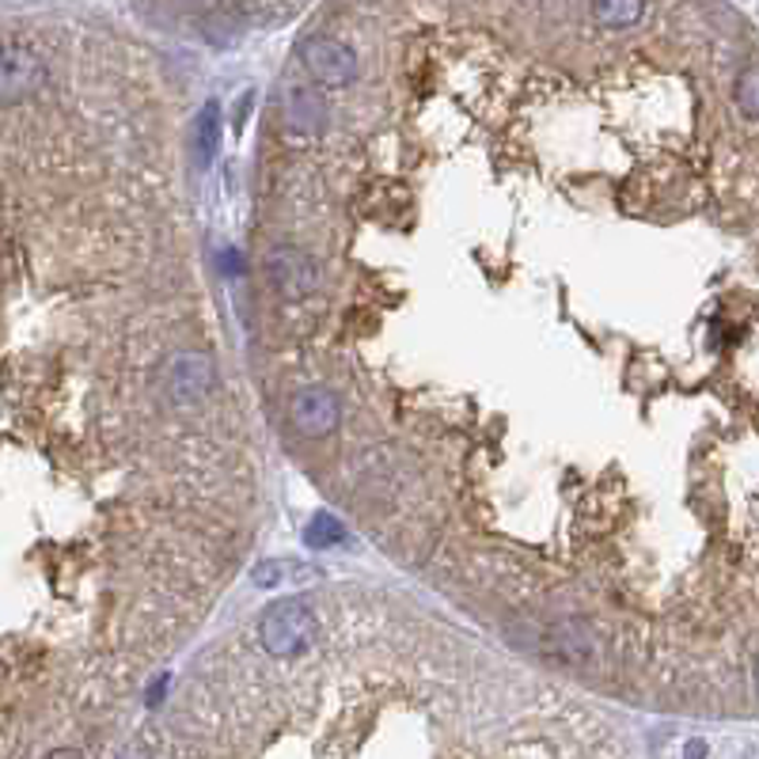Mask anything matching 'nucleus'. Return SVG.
I'll use <instances>...</instances> for the list:
<instances>
[{"label": "nucleus", "mask_w": 759, "mask_h": 759, "mask_svg": "<svg viewBox=\"0 0 759 759\" xmlns=\"http://www.w3.org/2000/svg\"><path fill=\"white\" fill-rule=\"evenodd\" d=\"M258 638L270 657H296L316 638V616L301 600H274L258 619Z\"/></svg>", "instance_id": "obj_1"}, {"label": "nucleus", "mask_w": 759, "mask_h": 759, "mask_svg": "<svg viewBox=\"0 0 759 759\" xmlns=\"http://www.w3.org/2000/svg\"><path fill=\"white\" fill-rule=\"evenodd\" d=\"M46 84V65L30 46L0 35V103H23Z\"/></svg>", "instance_id": "obj_2"}, {"label": "nucleus", "mask_w": 759, "mask_h": 759, "mask_svg": "<svg viewBox=\"0 0 759 759\" xmlns=\"http://www.w3.org/2000/svg\"><path fill=\"white\" fill-rule=\"evenodd\" d=\"M301 61L312 73V80L327 84V88H346L357 80V53L346 42L327 35H312L301 42Z\"/></svg>", "instance_id": "obj_3"}, {"label": "nucleus", "mask_w": 759, "mask_h": 759, "mask_svg": "<svg viewBox=\"0 0 759 759\" xmlns=\"http://www.w3.org/2000/svg\"><path fill=\"white\" fill-rule=\"evenodd\" d=\"M266 278L286 301H308L319 289V263L301 248H274L266 255Z\"/></svg>", "instance_id": "obj_4"}, {"label": "nucleus", "mask_w": 759, "mask_h": 759, "mask_svg": "<svg viewBox=\"0 0 759 759\" xmlns=\"http://www.w3.org/2000/svg\"><path fill=\"white\" fill-rule=\"evenodd\" d=\"M289 418L304 437H331L342 421V403L334 399V391L312 383L289 399Z\"/></svg>", "instance_id": "obj_5"}, {"label": "nucleus", "mask_w": 759, "mask_h": 759, "mask_svg": "<svg viewBox=\"0 0 759 759\" xmlns=\"http://www.w3.org/2000/svg\"><path fill=\"white\" fill-rule=\"evenodd\" d=\"M327 106L319 99V91H312V84H289L286 106H281V126L293 144H312L324 134Z\"/></svg>", "instance_id": "obj_6"}, {"label": "nucleus", "mask_w": 759, "mask_h": 759, "mask_svg": "<svg viewBox=\"0 0 759 759\" xmlns=\"http://www.w3.org/2000/svg\"><path fill=\"white\" fill-rule=\"evenodd\" d=\"M213 383H217V369L198 350H182L167 365V395H172L175 406H190L198 399H205L213 391Z\"/></svg>", "instance_id": "obj_7"}, {"label": "nucleus", "mask_w": 759, "mask_h": 759, "mask_svg": "<svg viewBox=\"0 0 759 759\" xmlns=\"http://www.w3.org/2000/svg\"><path fill=\"white\" fill-rule=\"evenodd\" d=\"M593 20L600 27H634L646 15V0H589Z\"/></svg>", "instance_id": "obj_8"}, {"label": "nucleus", "mask_w": 759, "mask_h": 759, "mask_svg": "<svg viewBox=\"0 0 759 759\" xmlns=\"http://www.w3.org/2000/svg\"><path fill=\"white\" fill-rule=\"evenodd\" d=\"M217 141H220V111H217V103H205L202 114H198V122H194L198 167H210V164H213V152H217Z\"/></svg>", "instance_id": "obj_9"}, {"label": "nucleus", "mask_w": 759, "mask_h": 759, "mask_svg": "<svg viewBox=\"0 0 759 759\" xmlns=\"http://www.w3.org/2000/svg\"><path fill=\"white\" fill-rule=\"evenodd\" d=\"M304 540H308V547H334V543L342 540V524L331 517V513H316Z\"/></svg>", "instance_id": "obj_10"}, {"label": "nucleus", "mask_w": 759, "mask_h": 759, "mask_svg": "<svg viewBox=\"0 0 759 759\" xmlns=\"http://www.w3.org/2000/svg\"><path fill=\"white\" fill-rule=\"evenodd\" d=\"M737 106L748 118H759V68H745L737 76Z\"/></svg>", "instance_id": "obj_11"}, {"label": "nucleus", "mask_w": 759, "mask_h": 759, "mask_svg": "<svg viewBox=\"0 0 759 759\" xmlns=\"http://www.w3.org/2000/svg\"><path fill=\"white\" fill-rule=\"evenodd\" d=\"M251 581H255V585H263V589L278 585V581H281V566H274V562H263V566H258L255 573H251Z\"/></svg>", "instance_id": "obj_12"}, {"label": "nucleus", "mask_w": 759, "mask_h": 759, "mask_svg": "<svg viewBox=\"0 0 759 759\" xmlns=\"http://www.w3.org/2000/svg\"><path fill=\"white\" fill-rule=\"evenodd\" d=\"M707 756V745H703V741H692V745H687V759H703Z\"/></svg>", "instance_id": "obj_13"}, {"label": "nucleus", "mask_w": 759, "mask_h": 759, "mask_svg": "<svg viewBox=\"0 0 759 759\" xmlns=\"http://www.w3.org/2000/svg\"><path fill=\"white\" fill-rule=\"evenodd\" d=\"M46 759H84V756L76 752V748H58V752H50Z\"/></svg>", "instance_id": "obj_14"}, {"label": "nucleus", "mask_w": 759, "mask_h": 759, "mask_svg": "<svg viewBox=\"0 0 759 759\" xmlns=\"http://www.w3.org/2000/svg\"><path fill=\"white\" fill-rule=\"evenodd\" d=\"M190 4H194V8H205V4H213V0H190Z\"/></svg>", "instance_id": "obj_15"}, {"label": "nucleus", "mask_w": 759, "mask_h": 759, "mask_svg": "<svg viewBox=\"0 0 759 759\" xmlns=\"http://www.w3.org/2000/svg\"><path fill=\"white\" fill-rule=\"evenodd\" d=\"M756 687H759V665H756Z\"/></svg>", "instance_id": "obj_16"}, {"label": "nucleus", "mask_w": 759, "mask_h": 759, "mask_svg": "<svg viewBox=\"0 0 759 759\" xmlns=\"http://www.w3.org/2000/svg\"><path fill=\"white\" fill-rule=\"evenodd\" d=\"M126 759H141V756H126Z\"/></svg>", "instance_id": "obj_17"}]
</instances>
